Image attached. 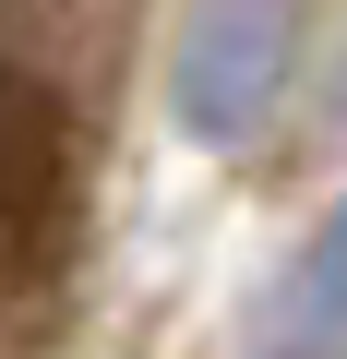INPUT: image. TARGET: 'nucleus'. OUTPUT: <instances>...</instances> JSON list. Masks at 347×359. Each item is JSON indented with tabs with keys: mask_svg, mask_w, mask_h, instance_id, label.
Returning <instances> with one entry per match:
<instances>
[{
	"mask_svg": "<svg viewBox=\"0 0 347 359\" xmlns=\"http://www.w3.org/2000/svg\"><path fill=\"white\" fill-rule=\"evenodd\" d=\"M252 347H264V359H347V204L287 252V276L264 287Z\"/></svg>",
	"mask_w": 347,
	"mask_h": 359,
	"instance_id": "2",
	"label": "nucleus"
},
{
	"mask_svg": "<svg viewBox=\"0 0 347 359\" xmlns=\"http://www.w3.org/2000/svg\"><path fill=\"white\" fill-rule=\"evenodd\" d=\"M287 72H299V0H192L168 48V120L228 156L287 108Z\"/></svg>",
	"mask_w": 347,
	"mask_h": 359,
	"instance_id": "1",
	"label": "nucleus"
}]
</instances>
